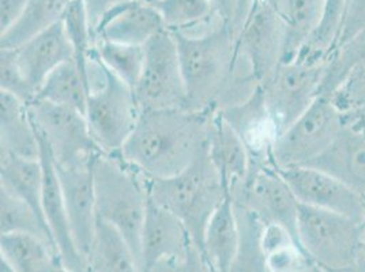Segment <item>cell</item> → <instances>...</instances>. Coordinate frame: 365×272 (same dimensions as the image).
I'll list each match as a JSON object with an SVG mask.
<instances>
[{"label":"cell","instance_id":"cell-21","mask_svg":"<svg viewBox=\"0 0 365 272\" xmlns=\"http://www.w3.org/2000/svg\"><path fill=\"white\" fill-rule=\"evenodd\" d=\"M0 272H67L58 249L49 242L22 233L0 237Z\"/></svg>","mask_w":365,"mask_h":272},{"label":"cell","instance_id":"cell-18","mask_svg":"<svg viewBox=\"0 0 365 272\" xmlns=\"http://www.w3.org/2000/svg\"><path fill=\"white\" fill-rule=\"evenodd\" d=\"M164 29L167 28L157 7L131 0L103 18L94 31V38L125 46H145Z\"/></svg>","mask_w":365,"mask_h":272},{"label":"cell","instance_id":"cell-42","mask_svg":"<svg viewBox=\"0 0 365 272\" xmlns=\"http://www.w3.org/2000/svg\"><path fill=\"white\" fill-rule=\"evenodd\" d=\"M29 0H0V34L14 26Z\"/></svg>","mask_w":365,"mask_h":272},{"label":"cell","instance_id":"cell-1","mask_svg":"<svg viewBox=\"0 0 365 272\" xmlns=\"http://www.w3.org/2000/svg\"><path fill=\"white\" fill-rule=\"evenodd\" d=\"M215 112L187 108L140 110L119 155L148 179H169L209 146Z\"/></svg>","mask_w":365,"mask_h":272},{"label":"cell","instance_id":"cell-13","mask_svg":"<svg viewBox=\"0 0 365 272\" xmlns=\"http://www.w3.org/2000/svg\"><path fill=\"white\" fill-rule=\"evenodd\" d=\"M300 204L336 212L365 224V200L344 182L311 167L278 169Z\"/></svg>","mask_w":365,"mask_h":272},{"label":"cell","instance_id":"cell-23","mask_svg":"<svg viewBox=\"0 0 365 272\" xmlns=\"http://www.w3.org/2000/svg\"><path fill=\"white\" fill-rule=\"evenodd\" d=\"M0 93V152L40 159V139L29 106L9 93Z\"/></svg>","mask_w":365,"mask_h":272},{"label":"cell","instance_id":"cell-36","mask_svg":"<svg viewBox=\"0 0 365 272\" xmlns=\"http://www.w3.org/2000/svg\"><path fill=\"white\" fill-rule=\"evenodd\" d=\"M61 23L74 49V61L86 79V64L94 52L96 38L83 0H71Z\"/></svg>","mask_w":365,"mask_h":272},{"label":"cell","instance_id":"cell-7","mask_svg":"<svg viewBox=\"0 0 365 272\" xmlns=\"http://www.w3.org/2000/svg\"><path fill=\"white\" fill-rule=\"evenodd\" d=\"M344 127V115L331 103L330 95L320 94L314 104L277 137L272 152L274 167H308L334 142Z\"/></svg>","mask_w":365,"mask_h":272},{"label":"cell","instance_id":"cell-37","mask_svg":"<svg viewBox=\"0 0 365 272\" xmlns=\"http://www.w3.org/2000/svg\"><path fill=\"white\" fill-rule=\"evenodd\" d=\"M329 95L342 115L364 110L365 59L356 61Z\"/></svg>","mask_w":365,"mask_h":272},{"label":"cell","instance_id":"cell-9","mask_svg":"<svg viewBox=\"0 0 365 272\" xmlns=\"http://www.w3.org/2000/svg\"><path fill=\"white\" fill-rule=\"evenodd\" d=\"M326 61L294 59L281 63L260 86L278 136L319 97Z\"/></svg>","mask_w":365,"mask_h":272},{"label":"cell","instance_id":"cell-12","mask_svg":"<svg viewBox=\"0 0 365 272\" xmlns=\"http://www.w3.org/2000/svg\"><path fill=\"white\" fill-rule=\"evenodd\" d=\"M285 25L270 0H255L236 38V52L262 86L282 63Z\"/></svg>","mask_w":365,"mask_h":272},{"label":"cell","instance_id":"cell-32","mask_svg":"<svg viewBox=\"0 0 365 272\" xmlns=\"http://www.w3.org/2000/svg\"><path fill=\"white\" fill-rule=\"evenodd\" d=\"M240 242L230 272H269L262 245L263 224L258 216L242 206L235 204Z\"/></svg>","mask_w":365,"mask_h":272},{"label":"cell","instance_id":"cell-26","mask_svg":"<svg viewBox=\"0 0 365 272\" xmlns=\"http://www.w3.org/2000/svg\"><path fill=\"white\" fill-rule=\"evenodd\" d=\"M275 9L285 25L282 63L294 61L319 26L324 0H275Z\"/></svg>","mask_w":365,"mask_h":272},{"label":"cell","instance_id":"cell-48","mask_svg":"<svg viewBox=\"0 0 365 272\" xmlns=\"http://www.w3.org/2000/svg\"><path fill=\"white\" fill-rule=\"evenodd\" d=\"M303 272H326V271H323V270H322V268H319V267H318V266H315V264H314V266H311V267H309V268H308V270H305V271H303Z\"/></svg>","mask_w":365,"mask_h":272},{"label":"cell","instance_id":"cell-29","mask_svg":"<svg viewBox=\"0 0 365 272\" xmlns=\"http://www.w3.org/2000/svg\"><path fill=\"white\" fill-rule=\"evenodd\" d=\"M37 98L56 105L67 106L86 113L89 90L86 79L76 61H66L46 76L37 91Z\"/></svg>","mask_w":365,"mask_h":272},{"label":"cell","instance_id":"cell-47","mask_svg":"<svg viewBox=\"0 0 365 272\" xmlns=\"http://www.w3.org/2000/svg\"><path fill=\"white\" fill-rule=\"evenodd\" d=\"M138 1H140V3H145V4H149V6H157L161 0H138Z\"/></svg>","mask_w":365,"mask_h":272},{"label":"cell","instance_id":"cell-45","mask_svg":"<svg viewBox=\"0 0 365 272\" xmlns=\"http://www.w3.org/2000/svg\"><path fill=\"white\" fill-rule=\"evenodd\" d=\"M148 272H173V260H163Z\"/></svg>","mask_w":365,"mask_h":272},{"label":"cell","instance_id":"cell-2","mask_svg":"<svg viewBox=\"0 0 365 272\" xmlns=\"http://www.w3.org/2000/svg\"><path fill=\"white\" fill-rule=\"evenodd\" d=\"M175 34L187 105L192 110L218 112L251 97L258 83L237 74L236 37L220 21L207 31Z\"/></svg>","mask_w":365,"mask_h":272},{"label":"cell","instance_id":"cell-35","mask_svg":"<svg viewBox=\"0 0 365 272\" xmlns=\"http://www.w3.org/2000/svg\"><path fill=\"white\" fill-rule=\"evenodd\" d=\"M346 0H324V11L318 29L309 37L296 59L326 61L334 51Z\"/></svg>","mask_w":365,"mask_h":272},{"label":"cell","instance_id":"cell-24","mask_svg":"<svg viewBox=\"0 0 365 272\" xmlns=\"http://www.w3.org/2000/svg\"><path fill=\"white\" fill-rule=\"evenodd\" d=\"M240 231L230 197L210 218L203 239L202 252L214 272H230L239 249Z\"/></svg>","mask_w":365,"mask_h":272},{"label":"cell","instance_id":"cell-39","mask_svg":"<svg viewBox=\"0 0 365 272\" xmlns=\"http://www.w3.org/2000/svg\"><path fill=\"white\" fill-rule=\"evenodd\" d=\"M365 31V0H346L333 52L354 41Z\"/></svg>","mask_w":365,"mask_h":272},{"label":"cell","instance_id":"cell-30","mask_svg":"<svg viewBox=\"0 0 365 272\" xmlns=\"http://www.w3.org/2000/svg\"><path fill=\"white\" fill-rule=\"evenodd\" d=\"M262 245L269 272H303L314 266L297 239L278 225H263Z\"/></svg>","mask_w":365,"mask_h":272},{"label":"cell","instance_id":"cell-19","mask_svg":"<svg viewBox=\"0 0 365 272\" xmlns=\"http://www.w3.org/2000/svg\"><path fill=\"white\" fill-rule=\"evenodd\" d=\"M308 167L344 182L365 200V132L345 124L334 142Z\"/></svg>","mask_w":365,"mask_h":272},{"label":"cell","instance_id":"cell-11","mask_svg":"<svg viewBox=\"0 0 365 272\" xmlns=\"http://www.w3.org/2000/svg\"><path fill=\"white\" fill-rule=\"evenodd\" d=\"M229 197L235 204L255 214L263 225L282 226L299 241L300 202L272 164H251L244 182L236 185Z\"/></svg>","mask_w":365,"mask_h":272},{"label":"cell","instance_id":"cell-4","mask_svg":"<svg viewBox=\"0 0 365 272\" xmlns=\"http://www.w3.org/2000/svg\"><path fill=\"white\" fill-rule=\"evenodd\" d=\"M148 189L150 200L173 212L202 251L207 224L229 197L228 188L207 149L182 173L169 179H148Z\"/></svg>","mask_w":365,"mask_h":272},{"label":"cell","instance_id":"cell-38","mask_svg":"<svg viewBox=\"0 0 365 272\" xmlns=\"http://www.w3.org/2000/svg\"><path fill=\"white\" fill-rule=\"evenodd\" d=\"M0 91L14 95L26 105L37 98V90L18 64L16 49L0 48Z\"/></svg>","mask_w":365,"mask_h":272},{"label":"cell","instance_id":"cell-10","mask_svg":"<svg viewBox=\"0 0 365 272\" xmlns=\"http://www.w3.org/2000/svg\"><path fill=\"white\" fill-rule=\"evenodd\" d=\"M134 91L140 110L188 109L179 48L172 31H160L145 46V64Z\"/></svg>","mask_w":365,"mask_h":272},{"label":"cell","instance_id":"cell-43","mask_svg":"<svg viewBox=\"0 0 365 272\" xmlns=\"http://www.w3.org/2000/svg\"><path fill=\"white\" fill-rule=\"evenodd\" d=\"M127 1L131 0H83L93 33L108 13H110L113 9L122 6Z\"/></svg>","mask_w":365,"mask_h":272},{"label":"cell","instance_id":"cell-34","mask_svg":"<svg viewBox=\"0 0 365 272\" xmlns=\"http://www.w3.org/2000/svg\"><path fill=\"white\" fill-rule=\"evenodd\" d=\"M94 51L97 58L112 74L135 90L145 64V46L96 40Z\"/></svg>","mask_w":365,"mask_h":272},{"label":"cell","instance_id":"cell-46","mask_svg":"<svg viewBox=\"0 0 365 272\" xmlns=\"http://www.w3.org/2000/svg\"><path fill=\"white\" fill-rule=\"evenodd\" d=\"M353 272H365V239L363 245H361V249H360V253L357 257L356 267H354Z\"/></svg>","mask_w":365,"mask_h":272},{"label":"cell","instance_id":"cell-25","mask_svg":"<svg viewBox=\"0 0 365 272\" xmlns=\"http://www.w3.org/2000/svg\"><path fill=\"white\" fill-rule=\"evenodd\" d=\"M43 184L40 159L0 152V187L24 200L46 221L43 212Z\"/></svg>","mask_w":365,"mask_h":272},{"label":"cell","instance_id":"cell-8","mask_svg":"<svg viewBox=\"0 0 365 272\" xmlns=\"http://www.w3.org/2000/svg\"><path fill=\"white\" fill-rule=\"evenodd\" d=\"M106 70L104 79L89 90L85 116L101 152L116 155L133 134L140 109L135 91Z\"/></svg>","mask_w":365,"mask_h":272},{"label":"cell","instance_id":"cell-27","mask_svg":"<svg viewBox=\"0 0 365 272\" xmlns=\"http://www.w3.org/2000/svg\"><path fill=\"white\" fill-rule=\"evenodd\" d=\"M89 272H142L137 257L122 234L98 219L88 255Z\"/></svg>","mask_w":365,"mask_h":272},{"label":"cell","instance_id":"cell-20","mask_svg":"<svg viewBox=\"0 0 365 272\" xmlns=\"http://www.w3.org/2000/svg\"><path fill=\"white\" fill-rule=\"evenodd\" d=\"M16 55L22 73L38 91L46 76L66 61L74 59V49L59 22L16 48Z\"/></svg>","mask_w":365,"mask_h":272},{"label":"cell","instance_id":"cell-16","mask_svg":"<svg viewBox=\"0 0 365 272\" xmlns=\"http://www.w3.org/2000/svg\"><path fill=\"white\" fill-rule=\"evenodd\" d=\"M218 113L243 139L251 164L273 165L272 152L278 132L267 112L260 86L243 103L224 108Z\"/></svg>","mask_w":365,"mask_h":272},{"label":"cell","instance_id":"cell-6","mask_svg":"<svg viewBox=\"0 0 365 272\" xmlns=\"http://www.w3.org/2000/svg\"><path fill=\"white\" fill-rule=\"evenodd\" d=\"M28 106L31 121L56 167H91L103 154L91 135L86 116L81 112L38 98Z\"/></svg>","mask_w":365,"mask_h":272},{"label":"cell","instance_id":"cell-50","mask_svg":"<svg viewBox=\"0 0 365 272\" xmlns=\"http://www.w3.org/2000/svg\"><path fill=\"white\" fill-rule=\"evenodd\" d=\"M270 1H273L274 4H275V0H270Z\"/></svg>","mask_w":365,"mask_h":272},{"label":"cell","instance_id":"cell-41","mask_svg":"<svg viewBox=\"0 0 365 272\" xmlns=\"http://www.w3.org/2000/svg\"><path fill=\"white\" fill-rule=\"evenodd\" d=\"M173 272H214L198 246L191 242L173 260Z\"/></svg>","mask_w":365,"mask_h":272},{"label":"cell","instance_id":"cell-3","mask_svg":"<svg viewBox=\"0 0 365 272\" xmlns=\"http://www.w3.org/2000/svg\"><path fill=\"white\" fill-rule=\"evenodd\" d=\"M97 218L115 227L142 268V229L149 204L148 177L119 154H100L93 165Z\"/></svg>","mask_w":365,"mask_h":272},{"label":"cell","instance_id":"cell-31","mask_svg":"<svg viewBox=\"0 0 365 272\" xmlns=\"http://www.w3.org/2000/svg\"><path fill=\"white\" fill-rule=\"evenodd\" d=\"M155 7L170 31L199 33L221 21L209 0H161Z\"/></svg>","mask_w":365,"mask_h":272},{"label":"cell","instance_id":"cell-44","mask_svg":"<svg viewBox=\"0 0 365 272\" xmlns=\"http://www.w3.org/2000/svg\"><path fill=\"white\" fill-rule=\"evenodd\" d=\"M344 119H345V124L351 125L357 130H361L365 132V109L364 110H360V112H354V113H350V115H344Z\"/></svg>","mask_w":365,"mask_h":272},{"label":"cell","instance_id":"cell-14","mask_svg":"<svg viewBox=\"0 0 365 272\" xmlns=\"http://www.w3.org/2000/svg\"><path fill=\"white\" fill-rule=\"evenodd\" d=\"M38 135V132H37ZM40 139V161L43 167V212L46 225L56 244L61 261L67 272H89L88 261L76 248L70 219L66 210V203L61 192V182L56 172L52 155L46 147V142Z\"/></svg>","mask_w":365,"mask_h":272},{"label":"cell","instance_id":"cell-17","mask_svg":"<svg viewBox=\"0 0 365 272\" xmlns=\"http://www.w3.org/2000/svg\"><path fill=\"white\" fill-rule=\"evenodd\" d=\"M192 242L182 221L149 197L142 229V272L163 260H175Z\"/></svg>","mask_w":365,"mask_h":272},{"label":"cell","instance_id":"cell-40","mask_svg":"<svg viewBox=\"0 0 365 272\" xmlns=\"http://www.w3.org/2000/svg\"><path fill=\"white\" fill-rule=\"evenodd\" d=\"M218 16L237 38L255 0H209Z\"/></svg>","mask_w":365,"mask_h":272},{"label":"cell","instance_id":"cell-5","mask_svg":"<svg viewBox=\"0 0 365 272\" xmlns=\"http://www.w3.org/2000/svg\"><path fill=\"white\" fill-rule=\"evenodd\" d=\"M297 237L305 253L326 272H353L365 239V224L300 204Z\"/></svg>","mask_w":365,"mask_h":272},{"label":"cell","instance_id":"cell-22","mask_svg":"<svg viewBox=\"0 0 365 272\" xmlns=\"http://www.w3.org/2000/svg\"><path fill=\"white\" fill-rule=\"evenodd\" d=\"M207 152L229 192L244 182L251 167L250 152L243 139L218 112L214 115Z\"/></svg>","mask_w":365,"mask_h":272},{"label":"cell","instance_id":"cell-49","mask_svg":"<svg viewBox=\"0 0 365 272\" xmlns=\"http://www.w3.org/2000/svg\"><path fill=\"white\" fill-rule=\"evenodd\" d=\"M359 38H365V31H363V33H361V34H360V36H359L356 40H359Z\"/></svg>","mask_w":365,"mask_h":272},{"label":"cell","instance_id":"cell-15","mask_svg":"<svg viewBox=\"0 0 365 272\" xmlns=\"http://www.w3.org/2000/svg\"><path fill=\"white\" fill-rule=\"evenodd\" d=\"M56 172L59 176L61 192L76 248L88 261V255L98 221L96 209L93 167L79 169L56 167Z\"/></svg>","mask_w":365,"mask_h":272},{"label":"cell","instance_id":"cell-33","mask_svg":"<svg viewBox=\"0 0 365 272\" xmlns=\"http://www.w3.org/2000/svg\"><path fill=\"white\" fill-rule=\"evenodd\" d=\"M0 230L1 234L7 233H22L40 237L52 244H56L52 239L49 227L46 221L26 204L24 200L14 197L11 192L0 187ZM58 249V248H56ZM59 252V251H58Z\"/></svg>","mask_w":365,"mask_h":272},{"label":"cell","instance_id":"cell-28","mask_svg":"<svg viewBox=\"0 0 365 272\" xmlns=\"http://www.w3.org/2000/svg\"><path fill=\"white\" fill-rule=\"evenodd\" d=\"M71 0H29L16 25L0 34V48L16 49L61 22Z\"/></svg>","mask_w":365,"mask_h":272}]
</instances>
